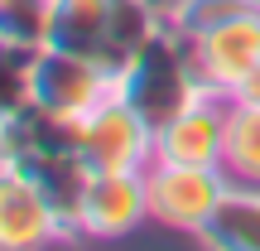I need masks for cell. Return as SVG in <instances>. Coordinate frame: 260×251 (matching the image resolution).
I'll use <instances>...</instances> for the list:
<instances>
[{"mask_svg":"<svg viewBox=\"0 0 260 251\" xmlns=\"http://www.w3.org/2000/svg\"><path fill=\"white\" fill-rule=\"evenodd\" d=\"M203 92L207 87H203V77H198V68H193V44H188L174 24H164L121 73H116V97L130 102L154 130L164 121H174L178 111H188Z\"/></svg>","mask_w":260,"mask_h":251,"instance_id":"6da1fadb","label":"cell"},{"mask_svg":"<svg viewBox=\"0 0 260 251\" xmlns=\"http://www.w3.org/2000/svg\"><path fill=\"white\" fill-rule=\"evenodd\" d=\"M145 184H149V222L169 227V232H188V237H203L222 208V198L232 193L226 169L169 164V159H154L145 169Z\"/></svg>","mask_w":260,"mask_h":251,"instance_id":"7a4b0ae2","label":"cell"},{"mask_svg":"<svg viewBox=\"0 0 260 251\" xmlns=\"http://www.w3.org/2000/svg\"><path fill=\"white\" fill-rule=\"evenodd\" d=\"M82 159L92 174L102 169H149L154 164V126L121 97H106L102 106L82 116Z\"/></svg>","mask_w":260,"mask_h":251,"instance_id":"3957f363","label":"cell"},{"mask_svg":"<svg viewBox=\"0 0 260 251\" xmlns=\"http://www.w3.org/2000/svg\"><path fill=\"white\" fill-rule=\"evenodd\" d=\"M116 92V73L102 68L96 58L68 53V48L44 44L34 53V102L63 116H87Z\"/></svg>","mask_w":260,"mask_h":251,"instance_id":"277c9868","label":"cell"},{"mask_svg":"<svg viewBox=\"0 0 260 251\" xmlns=\"http://www.w3.org/2000/svg\"><path fill=\"white\" fill-rule=\"evenodd\" d=\"M188 44H193V68L203 87L217 97H232L246 77L260 73V10H246Z\"/></svg>","mask_w":260,"mask_h":251,"instance_id":"5b68a950","label":"cell"},{"mask_svg":"<svg viewBox=\"0 0 260 251\" xmlns=\"http://www.w3.org/2000/svg\"><path fill=\"white\" fill-rule=\"evenodd\" d=\"M222 155H226V97L217 92H203L188 111H178L174 121L154 130V159L222 169Z\"/></svg>","mask_w":260,"mask_h":251,"instance_id":"8992f818","label":"cell"},{"mask_svg":"<svg viewBox=\"0 0 260 251\" xmlns=\"http://www.w3.org/2000/svg\"><path fill=\"white\" fill-rule=\"evenodd\" d=\"M149 217V184L145 169H102L92 174L82 203V237L92 242H116V237L135 232Z\"/></svg>","mask_w":260,"mask_h":251,"instance_id":"52a82bcc","label":"cell"},{"mask_svg":"<svg viewBox=\"0 0 260 251\" xmlns=\"http://www.w3.org/2000/svg\"><path fill=\"white\" fill-rule=\"evenodd\" d=\"M58 237L63 227L34 188V179L15 164H0V251H34Z\"/></svg>","mask_w":260,"mask_h":251,"instance_id":"ba28073f","label":"cell"},{"mask_svg":"<svg viewBox=\"0 0 260 251\" xmlns=\"http://www.w3.org/2000/svg\"><path fill=\"white\" fill-rule=\"evenodd\" d=\"M82 155V116H63L29 102L10 121H0V164H29L44 155Z\"/></svg>","mask_w":260,"mask_h":251,"instance_id":"9c48e42d","label":"cell"},{"mask_svg":"<svg viewBox=\"0 0 260 251\" xmlns=\"http://www.w3.org/2000/svg\"><path fill=\"white\" fill-rule=\"evenodd\" d=\"M15 169H24L34 179V188L53 208L63 237H82V203H87V188H92V164L77 150H68V155H44V159H29V164H15Z\"/></svg>","mask_w":260,"mask_h":251,"instance_id":"30bf717a","label":"cell"},{"mask_svg":"<svg viewBox=\"0 0 260 251\" xmlns=\"http://www.w3.org/2000/svg\"><path fill=\"white\" fill-rule=\"evenodd\" d=\"M111 15H116V0H53L48 44L68 48V53H82V58H96V63L106 68Z\"/></svg>","mask_w":260,"mask_h":251,"instance_id":"8fae6325","label":"cell"},{"mask_svg":"<svg viewBox=\"0 0 260 251\" xmlns=\"http://www.w3.org/2000/svg\"><path fill=\"white\" fill-rule=\"evenodd\" d=\"M198 242L217 251H260V193L232 184V193L222 198L217 217L207 222V232Z\"/></svg>","mask_w":260,"mask_h":251,"instance_id":"7c38bea8","label":"cell"},{"mask_svg":"<svg viewBox=\"0 0 260 251\" xmlns=\"http://www.w3.org/2000/svg\"><path fill=\"white\" fill-rule=\"evenodd\" d=\"M222 169L232 184H260V102L246 97H226V155Z\"/></svg>","mask_w":260,"mask_h":251,"instance_id":"4fadbf2b","label":"cell"},{"mask_svg":"<svg viewBox=\"0 0 260 251\" xmlns=\"http://www.w3.org/2000/svg\"><path fill=\"white\" fill-rule=\"evenodd\" d=\"M48 24H53V0H0V44L39 53L48 44Z\"/></svg>","mask_w":260,"mask_h":251,"instance_id":"5bb4252c","label":"cell"},{"mask_svg":"<svg viewBox=\"0 0 260 251\" xmlns=\"http://www.w3.org/2000/svg\"><path fill=\"white\" fill-rule=\"evenodd\" d=\"M34 102V53L0 44V121Z\"/></svg>","mask_w":260,"mask_h":251,"instance_id":"9a60e30c","label":"cell"}]
</instances>
